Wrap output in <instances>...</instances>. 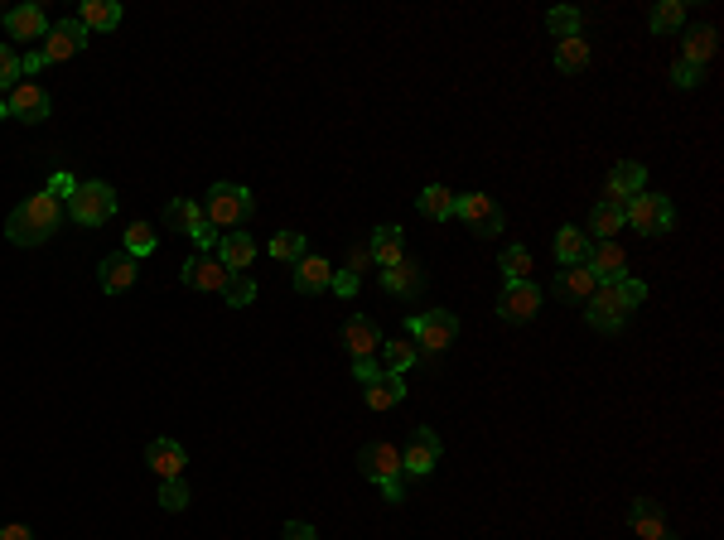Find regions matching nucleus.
Listing matches in <instances>:
<instances>
[{
	"label": "nucleus",
	"instance_id": "1",
	"mask_svg": "<svg viewBox=\"0 0 724 540\" xmlns=\"http://www.w3.org/2000/svg\"><path fill=\"white\" fill-rule=\"evenodd\" d=\"M63 217H68V208H63L49 189H39L34 198H25L15 213L5 217V237H10L15 246H39L63 227Z\"/></svg>",
	"mask_w": 724,
	"mask_h": 540
},
{
	"label": "nucleus",
	"instance_id": "2",
	"mask_svg": "<svg viewBox=\"0 0 724 540\" xmlns=\"http://www.w3.org/2000/svg\"><path fill=\"white\" fill-rule=\"evenodd\" d=\"M642 299H647V285L628 275V280H613V285H599V290L589 295L585 314H589V324L599 328V333H618V328L628 324V314L638 309Z\"/></svg>",
	"mask_w": 724,
	"mask_h": 540
},
{
	"label": "nucleus",
	"instance_id": "3",
	"mask_svg": "<svg viewBox=\"0 0 724 540\" xmlns=\"http://www.w3.org/2000/svg\"><path fill=\"white\" fill-rule=\"evenodd\" d=\"M251 213H256V203H251V189H242V184H213L203 198V217L218 232H237Z\"/></svg>",
	"mask_w": 724,
	"mask_h": 540
},
{
	"label": "nucleus",
	"instance_id": "4",
	"mask_svg": "<svg viewBox=\"0 0 724 540\" xmlns=\"http://www.w3.org/2000/svg\"><path fill=\"white\" fill-rule=\"evenodd\" d=\"M623 222H628L633 232H642V237H662V232H671V222H676V208H671L667 193L642 189L623 203Z\"/></svg>",
	"mask_w": 724,
	"mask_h": 540
},
{
	"label": "nucleus",
	"instance_id": "5",
	"mask_svg": "<svg viewBox=\"0 0 724 540\" xmlns=\"http://www.w3.org/2000/svg\"><path fill=\"white\" fill-rule=\"evenodd\" d=\"M63 208H68V217H73L78 227H102V222L116 217V189L102 184V179H87V184L73 189V198H68Z\"/></svg>",
	"mask_w": 724,
	"mask_h": 540
},
{
	"label": "nucleus",
	"instance_id": "6",
	"mask_svg": "<svg viewBox=\"0 0 724 540\" xmlns=\"http://www.w3.org/2000/svg\"><path fill=\"white\" fill-rule=\"evenodd\" d=\"M406 333H411L416 352H445V348H454V338H459V319H454L449 309H425V314H411V319H406Z\"/></svg>",
	"mask_w": 724,
	"mask_h": 540
},
{
	"label": "nucleus",
	"instance_id": "7",
	"mask_svg": "<svg viewBox=\"0 0 724 540\" xmlns=\"http://www.w3.org/2000/svg\"><path fill=\"white\" fill-rule=\"evenodd\" d=\"M165 227H169V232L194 237L203 251H213V246H218V237H223V232L203 217V203H194V198H174V203L165 208Z\"/></svg>",
	"mask_w": 724,
	"mask_h": 540
},
{
	"label": "nucleus",
	"instance_id": "8",
	"mask_svg": "<svg viewBox=\"0 0 724 540\" xmlns=\"http://www.w3.org/2000/svg\"><path fill=\"white\" fill-rule=\"evenodd\" d=\"M358 468H362V478H372L377 487L401 483V478H406V473H401V449H396V444H387V439L362 444V449H358Z\"/></svg>",
	"mask_w": 724,
	"mask_h": 540
},
{
	"label": "nucleus",
	"instance_id": "9",
	"mask_svg": "<svg viewBox=\"0 0 724 540\" xmlns=\"http://www.w3.org/2000/svg\"><path fill=\"white\" fill-rule=\"evenodd\" d=\"M454 217H464V227L474 237H498L502 232V208L488 198V193H464L454 198Z\"/></svg>",
	"mask_w": 724,
	"mask_h": 540
},
{
	"label": "nucleus",
	"instance_id": "10",
	"mask_svg": "<svg viewBox=\"0 0 724 540\" xmlns=\"http://www.w3.org/2000/svg\"><path fill=\"white\" fill-rule=\"evenodd\" d=\"M435 463H440V434L416 425L411 439H406V449H401V473H411V478H430Z\"/></svg>",
	"mask_w": 724,
	"mask_h": 540
},
{
	"label": "nucleus",
	"instance_id": "11",
	"mask_svg": "<svg viewBox=\"0 0 724 540\" xmlns=\"http://www.w3.org/2000/svg\"><path fill=\"white\" fill-rule=\"evenodd\" d=\"M179 280L189 285V290H198V295H223L227 280H232V270L218 261V256H194V261H184V270H179Z\"/></svg>",
	"mask_w": 724,
	"mask_h": 540
},
{
	"label": "nucleus",
	"instance_id": "12",
	"mask_svg": "<svg viewBox=\"0 0 724 540\" xmlns=\"http://www.w3.org/2000/svg\"><path fill=\"white\" fill-rule=\"evenodd\" d=\"M5 107H10L15 121L39 126V121H49V92H44L39 82H15V87L5 92Z\"/></svg>",
	"mask_w": 724,
	"mask_h": 540
},
{
	"label": "nucleus",
	"instance_id": "13",
	"mask_svg": "<svg viewBox=\"0 0 724 540\" xmlns=\"http://www.w3.org/2000/svg\"><path fill=\"white\" fill-rule=\"evenodd\" d=\"M83 49H87V29L78 25V20H58V25H49L44 44H39L44 63H63V58L83 54Z\"/></svg>",
	"mask_w": 724,
	"mask_h": 540
},
{
	"label": "nucleus",
	"instance_id": "14",
	"mask_svg": "<svg viewBox=\"0 0 724 540\" xmlns=\"http://www.w3.org/2000/svg\"><path fill=\"white\" fill-rule=\"evenodd\" d=\"M5 34L10 39H25V44H44V34H49V15H44V5H15V10H5Z\"/></svg>",
	"mask_w": 724,
	"mask_h": 540
},
{
	"label": "nucleus",
	"instance_id": "15",
	"mask_svg": "<svg viewBox=\"0 0 724 540\" xmlns=\"http://www.w3.org/2000/svg\"><path fill=\"white\" fill-rule=\"evenodd\" d=\"M536 309H541V290L522 280V285H502V299H498V314L507 324H527L536 319Z\"/></svg>",
	"mask_w": 724,
	"mask_h": 540
},
{
	"label": "nucleus",
	"instance_id": "16",
	"mask_svg": "<svg viewBox=\"0 0 724 540\" xmlns=\"http://www.w3.org/2000/svg\"><path fill=\"white\" fill-rule=\"evenodd\" d=\"M589 275L599 280V285H613V280H628V256H623V246L618 242H594L589 246Z\"/></svg>",
	"mask_w": 724,
	"mask_h": 540
},
{
	"label": "nucleus",
	"instance_id": "17",
	"mask_svg": "<svg viewBox=\"0 0 724 540\" xmlns=\"http://www.w3.org/2000/svg\"><path fill=\"white\" fill-rule=\"evenodd\" d=\"M377 280H382V290L387 295H396V299H416L420 290H425V261H401V266H391V270H377Z\"/></svg>",
	"mask_w": 724,
	"mask_h": 540
},
{
	"label": "nucleus",
	"instance_id": "18",
	"mask_svg": "<svg viewBox=\"0 0 724 540\" xmlns=\"http://www.w3.org/2000/svg\"><path fill=\"white\" fill-rule=\"evenodd\" d=\"M367 256H372V266L377 270H391L406 261V237H401V227L387 222V227H377L372 232V242H367Z\"/></svg>",
	"mask_w": 724,
	"mask_h": 540
},
{
	"label": "nucleus",
	"instance_id": "19",
	"mask_svg": "<svg viewBox=\"0 0 724 540\" xmlns=\"http://www.w3.org/2000/svg\"><path fill=\"white\" fill-rule=\"evenodd\" d=\"M338 338H343V348H348V357H353V362H358V357H377V348H382V328L372 324L367 314L348 319Z\"/></svg>",
	"mask_w": 724,
	"mask_h": 540
},
{
	"label": "nucleus",
	"instance_id": "20",
	"mask_svg": "<svg viewBox=\"0 0 724 540\" xmlns=\"http://www.w3.org/2000/svg\"><path fill=\"white\" fill-rule=\"evenodd\" d=\"M145 463H150V473H155L160 483H169V478H184L189 454H184V444H174V439H155V444L145 449Z\"/></svg>",
	"mask_w": 724,
	"mask_h": 540
},
{
	"label": "nucleus",
	"instance_id": "21",
	"mask_svg": "<svg viewBox=\"0 0 724 540\" xmlns=\"http://www.w3.org/2000/svg\"><path fill=\"white\" fill-rule=\"evenodd\" d=\"M329 280H334V266H329L324 256H309L305 251V256L295 261V290H300V295H324Z\"/></svg>",
	"mask_w": 724,
	"mask_h": 540
},
{
	"label": "nucleus",
	"instance_id": "22",
	"mask_svg": "<svg viewBox=\"0 0 724 540\" xmlns=\"http://www.w3.org/2000/svg\"><path fill=\"white\" fill-rule=\"evenodd\" d=\"M642 184H647V169H642L638 160H623V164H613L609 169V203H628L633 193H642Z\"/></svg>",
	"mask_w": 724,
	"mask_h": 540
},
{
	"label": "nucleus",
	"instance_id": "23",
	"mask_svg": "<svg viewBox=\"0 0 724 540\" xmlns=\"http://www.w3.org/2000/svg\"><path fill=\"white\" fill-rule=\"evenodd\" d=\"M594 290H599V280L589 275V266H565L556 275V299H565V304H589Z\"/></svg>",
	"mask_w": 724,
	"mask_h": 540
},
{
	"label": "nucleus",
	"instance_id": "24",
	"mask_svg": "<svg viewBox=\"0 0 724 540\" xmlns=\"http://www.w3.org/2000/svg\"><path fill=\"white\" fill-rule=\"evenodd\" d=\"M213 251H218V261H223V266L232 270V275H242V270H247L251 261H256V242H251L247 232H223Z\"/></svg>",
	"mask_w": 724,
	"mask_h": 540
},
{
	"label": "nucleus",
	"instance_id": "25",
	"mask_svg": "<svg viewBox=\"0 0 724 540\" xmlns=\"http://www.w3.org/2000/svg\"><path fill=\"white\" fill-rule=\"evenodd\" d=\"M136 256H126V251H116V256H107L102 261V270H97V280H102V290L107 295H121V290H131L136 285Z\"/></svg>",
	"mask_w": 724,
	"mask_h": 540
},
{
	"label": "nucleus",
	"instance_id": "26",
	"mask_svg": "<svg viewBox=\"0 0 724 540\" xmlns=\"http://www.w3.org/2000/svg\"><path fill=\"white\" fill-rule=\"evenodd\" d=\"M628 521H633V531H638L642 540L667 536V516H662V507H657L652 497H638V502L628 507Z\"/></svg>",
	"mask_w": 724,
	"mask_h": 540
},
{
	"label": "nucleus",
	"instance_id": "27",
	"mask_svg": "<svg viewBox=\"0 0 724 540\" xmlns=\"http://www.w3.org/2000/svg\"><path fill=\"white\" fill-rule=\"evenodd\" d=\"M78 25H83L87 34H92V29L107 34V29L121 25V5H116V0H83V5H78Z\"/></svg>",
	"mask_w": 724,
	"mask_h": 540
},
{
	"label": "nucleus",
	"instance_id": "28",
	"mask_svg": "<svg viewBox=\"0 0 724 540\" xmlns=\"http://www.w3.org/2000/svg\"><path fill=\"white\" fill-rule=\"evenodd\" d=\"M628 222H623V203H599L594 213H589V232H594V242H618V232H623Z\"/></svg>",
	"mask_w": 724,
	"mask_h": 540
},
{
	"label": "nucleus",
	"instance_id": "29",
	"mask_svg": "<svg viewBox=\"0 0 724 540\" xmlns=\"http://www.w3.org/2000/svg\"><path fill=\"white\" fill-rule=\"evenodd\" d=\"M377 362H382V372H391V377H406V372L420 362V352H416L411 338H396L387 348H377Z\"/></svg>",
	"mask_w": 724,
	"mask_h": 540
},
{
	"label": "nucleus",
	"instance_id": "30",
	"mask_svg": "<svg viewBox=\"0 0 724 540\" xmlns=\"http://www.w3.org/2000/svg\"><path fill=\"white\" fill-rule=\"evenodd\" d=\"M454 198H459V193H449L445 184H425L416 208H420V217H430V222H449V217H454Z\"/></svg>",
	"mask_w": 724,
	"mask_h": 540
},
{
	"label": "nucleus",
	"instance_id": "31",
	"mask_svg": "<svg viewBox=\"0 0 724 540\" xmlns=\"http://www.w3.org/2000/svg\"><path fill=\"white\" fill-rule=\"evenodd\" d=\"M589 237L580 232V227H560L556 232V256H560V266H585L589 261Z\"/></svg>",
	"mask_w": 724,
	"mask_h": 540
},
{
	"label": "nucleus",
	"instance_id": "32",
	"mask_svg": "<svg viewBox=\"0 0 724 540\" xmlns=\"http://www.w3.org/2000/svg\"><path fill=\"white\" fill-rule=\"evenodd\" d=\"M362 396H367V405H372V410H391V405L406 401V381L391 377V372H382V377H377L372 386H367V391H362Z\"/></svg>",
	"mask_w": 724,
	"mask_h": 540
},
{
	"label": "nucleus",
	"instance_id": "33",
	"mask_svg": "<svg viewBox=\"0 0 724 540\" xmlns=\"http://www.w3.org/2000/svg\"><path fill=\"white\" fill-rule=\"evenodd\" d=\"M647 25H652V34H676V29L686 25V5L681 0H657L652 15H647Z\"/></svg>",
	"mask_w": 724,
	"mask_h": 540
},
{
	"label": "nucleus",
	"instance_id": "34",
	"mask_svg": "<svg viewBox=\"0 0 724 540\" xmlns=\"http://www.w3.org/2000/svg\"><path fill=\"white\" fill-rule=\"evenodd\" d=\"M556 68L560 73H585L589 68V44L575 34V39H560L556 44Z\"/></svg>",
	"mask_w": 724,
	"mask_h": 540
},
{
	"label": "nucleus",
	"instance_id": "35",
	"mask_svg": "<svg viewBox=\"0 0 724 540\" xmlns=\"http://www.w3.org/2000/svg\"><path fill=\"white\" fill-rule=\"evenodd\" d=\"M715 29H696V34H686V49H681V58L686 63H696V68H705V58L715 54Z\"/></svg>",
	"mask_w": 724,
	"mask_h": 540
},
{
	"label": "nucleus",
	"instance_id": "36",
	"mask_svg": "<svg viewBox=\"0 0 724 540\" xmlns=\"http://www.w3.org/2000/svg\"><path fill=\"white\" fill-rule=\"evenodd\" d=\"M300 256H305V237H300V232H276V237H271V261L295 266Z\"/></svg>",
	"mask_w": 724,
	"mask_h": 540
},
{
	"label": "nucleus",
	"instance_id": "37",
	"mask_svg": "<svg viewBox=\"0 0 724 540\" xmlns=\"http://www.w3.org/2000/svg\"><path fill=\"white\" fill-rule=\"evenodd\" d=\"M580 25H585V20H580V10H570V5H556V10L546 15V29H551L556 39H575Z\"/></svg>",
	"mask_w": 724,
	"mask_h": 540
},
{
	"label": "nucleus",
	"instance_id": "38",
	"mask_svg": "<svg viewBox=\"0 0 724 540\" xmlns=\"http://www.w3.org/2000/svg\"><path fill=\"white\" fill-rule=\"evenodd\" d=\"M121 251H126V256H150V251H155V227H150V222H131V227H126V246H121Z\"/></svg>",
	"mask_w": 724,
	"mask_h": 540
},
{
	"label": "nucleus",
	"instance_id": "39",
	"mask_svg": "<svg viewBox=\"0 0 724 540\" xmlns=\"http://www.w3.org/2000/svg\"><path fill=\"white\" fill-rule=\"evenodd\" d=\"M502 270H507V285H522L531 275V251L527 246H507L502 251Z\"/></svg>",
	"mask_w": 724,
	"mask_h": 540
},
{
	"label": "nucleus",
	"instance_id": "40",
	"mask_svg": "<svg viewBox=\"0 0 724 540\" xmlns=\"http://www.w3.org/2000/svg\"><path fill=\"white\" fill-rule=\"evenodd\" d=\"M223 299L232 304V309H247L251 299H256V280H251L247 270H242V275H232V280H227V290H223Z\"/></svg>",
	"mask_w": 724,
	"mask_h": 540
},
{
	"label": "nucleus",
	"instance_id": "41",
	"mask_svg": "<svg viewBox=\"0 0 724 540\" xmlns=\"http://www.w3.org/2000/svg\"><path fill=\"white\" fill-rule=\"evenodd\" d=\"M160 507H165V512H184V507H189V483H184V478H169V483L160 487Z\"/></svg>",
	"mask_w": 724,
	"mask_h": 540
},
{
	"label": "nucleus",
	"instance_id": "42",
	"mask_svg": "<svg viewBox=\"0 0 724 540\" xmlns=\"http://www.w3.org/2000/svg\"><path fill=\"white\" fill-rule=\"evenodd\" d=\"M15 82H20V58L10 44H0V92H10Z\"/></svg>",
	"mask_w": 724,
	"mask_h": 540
},
{
	"label": "nucleus",
	"instance_id": "43",
	"mask_svg": "<svg viewBox=\"0 0 724 540\" xmlns=\"http://www.w3.org/2000/svg\"><path fill=\"white\" fill-rule=\"evenodd\" d=\"M700 78H705V68L686 63V58H681V63L671 68V82H676V87H700Z\"/></svg>",
	"mask_w": 724,
	"mask_h": 540
},
{
	"label": "nucleus",
	"instance_id": "44",
	"mask_svg": "<svg viewBox=\"0 0 724 540\" xmlns=\"http://www.w3.org/2000/svg\"><path fill=\"white\" fill-rule=\"evenodd\" d=\"M329 290H338L343 299H353L362 290V280L353 275V270H334V280H329Z\"/></svg>",
	"mask_w": 724,
	"mask_h": 540
},
{
	"label": "nucleus",
	"instance_id": "45",
	"mask_svg": "<svg viewBox=\"0 0 724 540\" xmlns=\"http://www.w3.org/2000/svg\"><path fill=\"white\" fill-rule=\"evenodd\" d=\"M353 377H358L362 386H372V381L382 377V362H377V357H358V362H353Z\"/></svg>",
	"mask_w": 724,
	"mask_h": 540
},
{
	"label": "nucleus",
	"instance_id": "46",
	"mask_svg": "<svg viewBox=\"0 0 724 540\" xmlns=\"http://www.w3.org/2000/svg\"><path fill=\"white\" fill-rule=\"evenodd\" d=\"M73 189H78V184H73V174H54V179H49V193H54L58 203H63V198H73Z\"/></svg>",
	"mask_w": 724,
	"mask_h": 540
},
{
	"label": "nucleus",
	"instance_id": "47",
	"mask_svg": "<svg viewBox=\"0 0 724 540\" xmlns=\"http://www.w3.org/2000/svg\"><path fill=\"white\" fill-rule=\"evenodd\" d=\"M285 540H319V536H314L309 521H290V526H285Z\"/></svg>",
	"mask_w": 724,
	"mask_h": 540
},
{
	"label": "nucleus",
	"instance_id": "48",
	"mask_svg": "<svg viewBox=\"0 0 724 540\" xmlns=\"http://www.w3.org/2000/svg\"><path fill=\"white\" fill-rule=\"evenodd\" d=\"M0 540H34L29 526H0Z\"/></svg>",
	"mask_w": 724,
	"mask_h": 540
},
{
	"label": "nucleus",
	"instance_id": "49",
	"mask_svg": "<svg viewBox=\"0 0 724 540\" xmlns=\"http://www.w3.org/2000/svg\"><path fill=\"white\" fill-rule=\"evenodd\" d=\"M372 266V256H367V246H353V275H358V270H367Z\"/></svg>",
	"mask_w": 724,
	"mask_h": 540
},
{
	"label": "nucleus",
	"instance_id": "50",
	"mask_svg": "<svg viewBox=\"0 0 724 540\" xmlns=\"http://www.w3.org/2000/svg\"><path fill=\"white\" fill-rule=\"evenodd\" d=\"M5 116H10V107H5V92H0V121H5Z\"/></svg>",
	"mask_w": 724,
	"mask_h": 540
},
{
	"label": "nucleus",
	"instance_id": "51",
	"mask_svg": "<svg viewBox=\"0 0 724 540\" xmlns=\"http://www.w3.org/2000/svg\"><path fill=\"white\" fill-rule=\"evenodd\" d=\"M657 540H676V536H657Z\"/></svg>",
	"mask_w": 724,
	"mask_h": 540
},
{
	"label": "nucleus",
	"instance_id": "52",
	"mask_svg": "<svg viewBox=\"0 0 724 540\" xmlns=\"http://www.w3.org/2000/svg\"><path fill=\"white\" fill-rule=\"evenodd\" d=\"M0 25H5V10H0Z\"/></svg>",
	"mask_w": 724,
	"mask_h": 540
}]
</instances>
